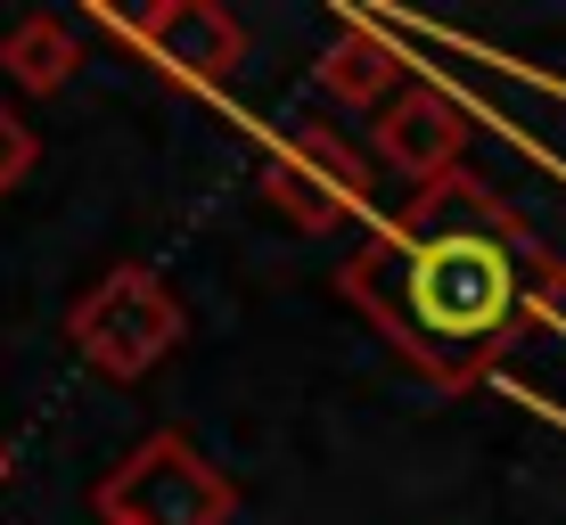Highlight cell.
Listing matches in <instances>:
<instances>
[{
	"label": "cell",
	"instance_id": "6da1fadb",
	"mask_svg": "<svg viewBox=\"0 0 566 525\" xmlns=\"http://www.w3.org/2000/svg\"><path fill=\"white\" fill-rule=\"evenodd\" d=\"M534 287H558V271L525 246L510 206L468 172L436 181L402 222H386L345 263V296L361 304V321L436 386L476 378L525 321Z\"/></svg>",
	"mask_w": 566,
	"mask_h": 525
},
{
	"label": "cell",
	"instance_id": "7a4b0ae2",
	"mask_svg": "<svg viewBox=\"0 0 566 525\" xmlns=\"http://www.w3.org/2000/svg\"><path fill=\"white\" fill-rule=\"evenodd\" d=\"M181 304H172V287L156 280L148 263H115L99 287H83L66 313V337L74 354H83L99 378H148L156 361L181 345Z\"/></svg>",
	"mask_w": 566,
	"mask_h": 525
},
{
	"label": "cell",
	"instance_id": "3957f363",
	"mask_svg": "<svg viewBox=\"0 0 566 525\" xmlns=\"http://www.w3.org/2000/svg\"><path fill=\"white\" fill-rule=\"evenodd\" d=\"M230 510H239L230 476L189 435H172V427L148 435L124 469L99 476V517L107 525H230Z\"/></svg>",
	"mask_w": 566,
	"mask_h": 525
},
{
	"label": "cell",
	"instance_id": "277c9868",
	"mask_svg": "<svg viewBox=\"0 0 566 525\" xmlns=\"http://www.w3.org/2000/svg\"><path fill=\"white\" fill-rule=\"evenodd\" d=\"M124 33L140 42L156 66L172 74V83H222L230 66H239V17L230 9H213V0H165V9H140V17H124Z\"/></svg>",
	"mask_w": 566,
	"mask_h": 525
},
{
	"label": "cell",
	"instance_id": "5b68a950",
	"mask_svg": "<svg viewBox=\"0 0 566 525\" xmlns=\"http://www.w3.org/2000/svg\"><path fill=\"white\" fill-rule=\"evenodd\" d=\"M460 148H468V115L443 99V91H427V83H411L395 107H386V124H378V157L395 165V172H411L419 189L452 181Z\"/></svg>",
	"mask_w": 566,
	"mask_h": 525
},
{
	"label": "cell",
	"instance_id": "8992f818",
	"mask_svg": "<svg viewBox=\"0 0 566 525\" xmlns=\"http://www.w3.org/2000/svg\"><path fill=\"white\" fill-rule=\"evenodd\" d=\"M263 189L280 198L287 213H296L304 230H328V222H345L361 198V172L337 157V148H321L312 157L304 140H287V148H271V172H263Z\"/></svg>",
	"mask_w": 566,
	"mask_h": 525
},
{
	"label": "cell",
	"instance_id": "52a82bcc",
	"mask_svg": "<svg viewBox=\"0 0 566 525\" xmlns=\"http://www.w3.org/2000/svg\"><path fill=\"white\" fill-rule=\"evenodd\" d=\"M321 91H328V99H345V107H395L402 99V91H411V83H402V50L395 42H378V33H337V50H328L321 57Z\"/></svg>",
	"mask_w": 566,
	"mask_h": 525
},
{
	"label": "cell",
	"instance_id": "ba28073f",
	"mask_svg": "<svg viewBox=\"0 0 566 525\" xmlns=\"http://www.w3.org/2000/svg\"><path fill=\"white\" fill-rule=\"evenodd\" d=\"M74 57L83 50H74V33L57 25V9H33V17H17V25L0 33V66H9L25 91H57L74 74Z\"/></svg>",
	"mask_w": 566,
	"mask_h": 525
},
{
	"label": "cell",
	"instance_id": "9c48e42d",
	"mask_svg": "<svg viewBox=\"0 0 566 525\" xmlns=\"http://www.w3.org/2000/svg\"><path fill=\"white\" fill-rule=\"evenodd\" d=\"M33 157H42V140H33V132L17 124L9 107H0V198H9V189H17V181L33 172Z\"/></svg>",
	"mask_w": 566,
	"mask_h": 525
},
{
	"label": "cell",
	"instance_id": "30bf717a",
	"mask_svg": "<svg viewBox=\"0 0 566 525\" xmlns=\"http://www.w3.org/2000/svg\"><path fill=\"white\" fill-rule=\"evenodd\" d=\"M0 484H9V452H0Z\"/></svg>",
	"mask_w": 566,
	"mask_h": 525
}]
</instances>
